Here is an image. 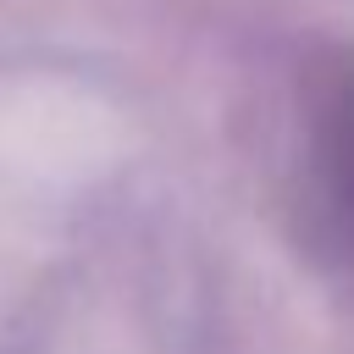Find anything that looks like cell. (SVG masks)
<instances>
[{
  "mask_svg": "<svg viewBox=\"0 0 354 354\" xmlns=\"http://www.w3.org/2000/svg\"><path fill=\"white\" fill-rule=\"evenodd\" d=\"M348 177H354V127H348Z\"/></svg>",
  "mask_w": 354,
  "mask_h": 354,
  "instance_id": "6da1fadb",
  "label": "cell"
}]
</instances>
